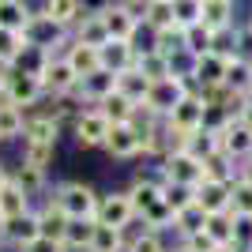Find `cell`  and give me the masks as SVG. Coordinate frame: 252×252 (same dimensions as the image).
I'll return each mask as SVG.
<instances>
[{"mask_svg":"<svg viewBox=\"0 0 252 252\" xmlns=\"http://www.w3.org/2000/svg\"><path fill=\"white\" fill-rule=\"evenodd\" d=\"M94 226L98 219H72L68 222V230H64V245L68 249H91V237H94Z\"/></svg>","mask_w":252,"mask_h":252,"instance_id":"d6a6232c","label":"cell"},{"mask_svg":"<svg viewBox=\"0 0 252 252\" xmlns=\"http://www.w3.org/2000/svg\"><path fill=\"white\" fill-rule=\"evenodd\" d=\"M233 249L252 252V215H233Z\"/></svg>","mask_w":252,"mask_h":252,"instance_id":"ee69618b","label":"cell"},{"mask_svg":"<svg viewBox=\"0 0 252 252\" xmlns=\"http://www.w3.org/2000/svg\"><path fill=\"white\" fill-rule=\"evenodd\" d=\"M215 42H219V34H211L203 23H196V27L185 31V53H189V57H203V53H211Z\"/></svg>","mask_w":252,"mask_h":252,"instance_id":"d590c367","label":"cell"},{"mask_svg":"<svg viewBox=\"0 0 252 252\" xmlns=\"http://www.w3.org/2000/svg\"><path fill=\"white\" fill-rule=\"evenodd\" d=\"M207 237L215 245H233V215L226 211V215H207Z\"/></svg>","mask_w":252,"mask_h":252,"instance_id":"f35d334b","label":"cell"},{"mask_svg":"<svg viewBox=\"0 0 252 252\" xmlns=\"http://www.w3.org/2000/svg\"><path fill=\"white\" fill-rule=\"evenodd\" d=\"M23 211H31V196L15 185V181H4L0 185V222L4 219H15V215H23Z\"/></svg>","mask_w":252,"mask_h":252,"instance_id":"44dd1931","label":"cell"},{"mask_svg":"<svg viewBox=\"0 0 252 252\" xmlns=\"http://www.w3.org/2000/svg\"><path fill=\"white\" fill-rule=\"evenodd\" d=\"M143 23H147L155 34L177 27V23H173V0H151L147 8H143Z\"/></svg>","mask_w":252,"mask_h":252,"instance_id":"1f68e13d","label":"cell"},{"mask_svg":"<svg viewBox=\"0 0 252 252\" xmlns=\"http://www.w3.org/2000/svg\"><path fill=\"white\" fill-rule=\"evenodd\" d=\"M181 249H185V252H215L219 245L207 237V230H200V233H189V237H181Z\"/></svg>","mask_w":252,"mask_h":252,"instance_id":"f6af8a7d","label":"cell"},{"mask_svg":"<svg viewBox=\"0 0 252 252\" xmlns=\"http://www.w3.org/2000/svg\"><path fill=\"white\" fill-rule=\"evenodd\" d=\"M0 94H4V68H0Z\"/></svg>","mask_w":252,"mask_h":252,"instance_id":"f5cc1de1","label":"cell"},{"mask_svg":"<svg viewBox=\"0 0 252 252\" xmlns=\"http://www.w3.org/2000/svg\"><path fill=\"white\" fill-rule=\"evenodd\" d=\"M53 203L68 215V219H94L98 211V192L83 181H64L61 189L53 192Z\"/></svg>","mask_w":252,"mask_h":252,"instance_id":"7a4b0ae2","label":"cell"},{"mask_svg":"<svg viewBox=\"0 0 252 252\" xmlns=\"http://www.w3.org/2000/svg\"><path fill=\"white\" fill-rule=\"evenodd\" d=\"M45 94V83L42 75H31V72H19V68H4V94L11 105H19V109H27V105H34L38 98Z\"/></svg>","mask_w":252,"mask_h":252,"instance_id":"3957f363","label":"cell"},{"mask_svg":"<svg viewBox=\"0 0 252 252\" xmlns=\"http://www.w3.org/2000/svg\"><path fill=\"white\" fill-rule=\"evenodd\" d=\"M230 57H237V53H219V49H211V53H203V57H192V68H189L185 75H192L200 91L226 87V68H230Z\"/></svg>","mask_w":252,"mask_h":252,"instance_id":"277c9868","label":"cell"},{"mask_svg":"<svg viewBox=\"0 0 252 252\" xmlns=\"http://www.w3.org/2000/svg\"><path fill=\"white\" fill-rule=\"evenodd\" d=\"M0 143H4V139H0Z\"/></svg>","mask_w":252,"mask_h":252,"instance_id":"9f6ffc18","label":"cell"},{"mask_svg":"<svg viewBox=\"0 0 252 252\" xmlns=\"http://www.w3.org/2000/svg\"><path fill=\"white\" fill-rule=\"evenodd\" d=\"M4 237H8V245H15V249L34 245L38 237H42L38 211H23V215H15V219H4Z\"/></svg>","mask_w":252,"mask_h":252,"instance_id":"7c38bea8","label":"cell"},{"mask_svg":"<svg viewBox=\"0 0 252 252\" xmlns=\"http://www.w3.org/2000/svg\"><path fill=\"white\" fill-rule=\"evenodd\" d=\"M117 91L125 98H132L136 105H143L147 102V94H151V79L139 68H132V72H125V75H117Z\"/></svg>","mask_w":252,"mask_h":252,"instance_id":"484cf974","label":"cell"},{"mask_svg":"<svg viewBox=\"0 0 252 252\" xmlns=\"http://www.w3.org/2000/svg\"><path fill=\"white\" fill-rule=\"evenodd\" d=\"M237 177H241V181H249V185H252V158H245V166H241V173H237Z\"/></svg>","mask_w":252,"mask_h":252,"instance_id":"7dc6e473","label":"cell"},{"mask_svg":"<svg viewBox=\"0 0 252 252\" xmlns=\"http://www.w3.org/2000/svg\"><path fill=\"white\" fill-rule=\"evenodd\" d=\"M42 83H45V94L68 98V94L79 91V75H75V68L64 57H49V64H45V72H42Z\"/></svg>","mask_w":252,"mask_h":252,"instance_id":"ba28073f","label":"cell"},{"mask_svg":"<svg viewBox=\"0 0 252 252\" xmlns=\"http://www.w3.org/2000/svg\"><path fill=\"white\" fill-rule=\"evenodd\" d=\"M200 19H203L200 0H173V23H177V31H189V27H196Z\"/></svg>","mask_w":252,"mask_h":252,"instance_id":"ab89813d","label":"cell"},{"mask_svg":"<svg viewBox=\"0 0 252 252\" xmlns=\"http://www.w3.org/2000/svg\"><path fill=\"white\" fill-rule=\"evenodd\" d=\"M38 222H42V237H49V241H64V230H68V222H72V219L49 200L42 211H38Z\"/></svg>","mask_w":252,"mask_h":252,"instance_id":"d4e9b609","label":"cell"},{"mask_svg":"<svg viewBox=\"0 0 252 252\" xmlns=\"http://www.w3.org/2000/svg\"><path fill=\"white\" fill-rule=\"evenodd\" d=\"M109 121L102 117V109H83V113L75 117V125H72V132H75V147H105V136H109Z\"/></svg>","mask_w":252,"mask_h":252,"instance_id":"8992f818","label":"cell"},{"mask_svg":"<svg viewBox=\"0 0 252 252\" xmlns=\"http://www.w3.org/2000/svg\"><path fill=\"white\" fill-rule=\"evenodd\" d=\"M203 27H207L211 34H222L233 27V0H211V4H203Z\"/></svg>","mask_w":252,"mask_h":252,"instance_id":"603a6c76","label":"cell"},{"mask_svg":"<svg viewBox=\"0 0 252 252\" xmlns=\"http://www.w3.org/2000/svg\"><path fill=\"white\" fill-rule=\"evenodd\" d=\"M23 49H27V38L19 31H0V68H11Z\"/></svg>","mask_w":252,"mask_h":252,"instance_id":"74e56055","label":"cell"},{"mask_svg":"<svg viewBox=\"0 0 252 252\" xmlns=\"http://www.w3.org/2000/svg\"><path fill=\"white\" fill-rule=\"evenodd\" d=\"M162 200L177 215V211H185L189 203H196V189H189V185H166V189H162Z\"/></svg>","mask_w":252,"mask_h":252,"instance_id":"b9f144b4","label":"cell"},{"mask_svg":"<svg viewBox=\"0 0 252 252\" xmlns=\"http://www.w3.org/2000/svg\"><path fill=\"white\" fill-rule=\"evenodd\" d=\"M219 151L230 158V162L233 158H252V128L245 125L241 117H233L230 125L219 132Z\"/></svg>","mask_w":252,"mask_h":252,"instance_id":"30bf717a","label":"cell"},{"mask_svg":"<svg viewBox=\"0 0 252 252\" xmlns=\"http://www.w3.org/2000/svg\"><path fill=\"white\" fill-rule=\"evenodd\" d=\"M230 196H233V181L207 177L200 189H196V203H200L207 215H226V211H230Z\"/></svg>","mask_w":252,"mask_h":252,"instance_id":"5bb4252c","label":"cell"},{"mask_svg":"<svg viewBox=\"0 0 252 252\" xmlns=\"http://www.w3.org/2000/svg\"><path fill=\"white\" fill-rule=\"evenodd\" d=\"M75 42L94 45V49H102V45L109 42V31H105L102 11H83V19L75 23Z\"/></svg>","mask_w":252,"mask_h":252,"instance_id":"ac0fdd59","label":"cell"},{"mask_svg":"<svg viewBox=\"0 0 252 252\" xmlns=\"http://www.w3.org/2000/svg\"><path fill=\"white\" fill-rule=\"evenodd\" d=\"M11 181H15V185H19V189L27 192V196H34V192H42V189H45V169L19 162V166L11 169Z\"/></svg>","mask_w":252,"mask_h":252,"instance_id":"8d00e7d4","label":"cell"},{"mask_svg":"<svg viewBox=\"0 0 252 252\" xmlns=\"http://www.w3.org/2000/svg\"><path fill=\"white\" fill-rule=\"evenodd\" d=\"M125 4H128V8H147L151 0H125Z\"/></svg>","mask_w":252,"mask_h":252,"instance_id":"c3c4849f","label":"cell"},{"mask_svg":"<svg viewBox=\"0 0 252 252\" xmlns=\"http://www.w3.org/2000/svg\"><path fill=\"white\" fill-rule=\"evenodd\" d=\"M23 38H27V45H34V49L53 53L57 45L64 42V27H57V23H53L45 11H34L31 23L23 27Z\"/></svg>","mask_w":252,"mask_h":252,"instance_id":"9c48e42d","label":"cell"},{"mask_svg":"<svg viewBox=\"0 0 252 252\" xmlns=\"http://www.w3.org/2000/svg\"><path fill=\"white\" fill-rule=\"evenodd\" d=\"M57 136H61V125L49 113L27 117V125H23V143H57Z\"/></svg>","mask_w":252,"mask_h":252,"instance_id":"d6986e66","label":"cell"},{"mask_svg":"<svg viewBox=\"0 0 252 252\" xmlns=\"http://www.w3.org/2000/svg\"><path fill=\"white\" fill-rule=\"evenodd\" d=\"M162 169H166V181H169V185H189V189H200L203 181H207L203 162H200V158H192L189 151H173V155L162 162Z\"/></svg>","mask_w":252,"mask_h":252,"instance_id":"5b68a950","label":"cell"},{"mask_svg":"<svg viewBox=\"0 0 252 252\" xmlns=\"http://www.w3.org/2000/svg\"><path fill=\"white\" fill-rule=\"evenodd\" d=\"M185 94H200L196 79H192V75H166V79L151 83V94H147V102L139 105V109H151L155 117L166 121V117L173 113V105H177Z\"/></svg>","mask_w":252,"mask_h":252,"instance_id":"6da1fadb","label":"cell"},{"mask_svg":"<svg viewBox=\"0 0 252 252\" xmlns=\"http://www.w3.org/2000/svg\"><path fill=\"white\" fill-rule=\"evenodd\" d=\"M102 19H105V31H109V38H117V42H132L139 31V15L128 4H105L102 8Z\"/></svg>","mask_w":252,"mask_h":252,"instance_id":"8fae6325","label":"cell"},{"mask_svg":"<svg viewBox=\"0 0 252 252\" xmlns=\"http://www.w3.org/2000/svg\"><path fill=\"white\" fill-rule=\"evenodd\" d=\"M19 252H68V245L64 241H49V237H38L34 245H27V249H19Z\"/></svg>","mask_w":252,"mask_h":252,"instance_id":"bcb514c9","label":"cell"},{"mask_svg":"<svg viewBox=\"0 0 252 252\" xmlns=\"http://www.w3.org/2000/svg\"><path fill=\"white\" fill-rule=\"evenodd\" d=\"M34 11L27 8V0H0V31H19L31 23Z\"/></svg>","mask_w":252,"mask_h":252,"instance_id":"4316f807","label":"cell"},{"mask_svg":"<svg viewBox=\"0 0 252 252\" xmlns=\"http://www.w3.org/2000/svg\"><path fill=\"white\" fill-rule=\"evenodd\" d=\"M11 177V173H8V169H4V166H0V185H4V181H8Z\"/></svg>","mask_w":252,"mask_h":252,"instance_id":"f907efd6","label":"cell"},{"mask_svg":"<svg viewBox=\"0 0 252 252\" xmlns=\"http://www.w3.org/2000/svg\"><path fill=\"white\" fill-rule=\"evenodd\" d=\"M181 151H189L192 158L207 162L211 155H219V136H215V132H207V128H200V132H192V136L185 139V147H181Z\"/></svg>","mask_w":252,"mask_h":252,"instance_id":"836d02e7","label":"cell"},{"mask_svg":"<svg viewBox=\"0 0 252 252\" xmlns=\"http://www.w3.org/2000/svg\"><path fill=\"white\" fill-rule=\"evenodd\" d=\"M200 4H211V0H200Z\"/></svg>","mask_w":252,"mask_h":252,"instance_id":"11a10c76","label":"cell"},{"mask_svg":"<svg viewBox=\"0 0 252 252\" xmlns=\"http://www.w3.org/2000/svg\"><path fill=\"white\" fill-rule=\"evenodd\" d=\"M203 226H207V211H203L200 203H189L185 211H177V215H173V230H177L181 237H189V233H200Z\"/></svg>","mask_w":252,"mask_h":252,"instance_id":"4dcf8cb0","label":"cell"},{"mask_svg":"<svg viewBox=\"0 0 252 252\" xmlns=\"http://www.w3.org/2000/svg\"><path fill=\"white\" fill-rule=\"evenodd\" d=\"M128 200H132V211H136V219H139L147 207H155V203L162 200V189H158V185H151V181H139V177H136V185L128 189Z\"/></svg>","mask_w":252,"mask_h":252,"instance_id":"e575fe53","label":"cell"},{"mask_svg":"<svg viewBox=\"0 0 252 252\" xmlns=\"http://www.w3.org/2000/svg\"><path fill=\"white\" fill-rule=\"evenodd\" d=\"M42 11L49 15L53 23H57V27H64V31H68V27H75V23L83 19V4H79V0H45Z\"/></svg>","mask_w":252,"mask_h":252,"instance_id":"cb8c5ba5","label":"cell"},{"mask_svg":"<svg viewBox=\"0 0 252 252\" xmlns=\"http://www.w3.org/2000/svg\"><path fill=\"white\" fill-rule=\"evenodd\" d=\"M230 215H252V185L249 181H233V196H230Z\"/></svg>","mask_w":252,"mask_h":252,"instance_id":"7bdbcfd3","label":"cell"},{"mask_svg":"<svg viewBox=\"0 0 252 252\" xmlns=\"http://www.w3.org/2000/svg\"><path fill=\"white\" fill-rule=\"evenodd\" d=\"M98 109H102V117L109 121V125H132V121H136V113H139V105L132 102V98H125L121 91H113L109 98H102V102H98Z\"/></svg>","mask_w":252,"mask_h":252,"instance_id":"e0dca14e","label":"cell"},{"mask_svg":"<svg viewBox=\"0 0 252 252\" xmlns=\"http://www.w3.org/2000/svg\"><path fill=\"white\" fill-rule=\"evenodd\" d=\"M136 68H139L143 75H147L151 83H158V79H166V75H177V72H173V61H166V57H162V53H155V49L139 53Z\"/></svg>","mask_w":252,"mask_h":252,"instance_id":"f1b7e54d","label":"cell"},{"mask_svg":"<svg viewBox=\"0 0 252 252\" xmlns=\"http://www.w3.org/2000/svg\"><path fill=\"white\" fill-rule=\"evenodd\" d=\"M113 91H117V75L102 68V72H94V75H87V79H79V91H75V94H83L87 102H94V105H98L102 98L113 94Z\"/></svg>","mask_w":252,"mask_h":252,"instance_id":"ffe728a7","label":"cell"},{"mask_svg":"<svg viewBox=\"0 0 252 252\" xmlns=\"http://www.w3.org/2000/svg\"><path fill=\"white\" fill-rule=\"evenodd\" d=\"M169 252H185V249H169Z\"/></svg>","mask_w":252,"mask_h":252,"instance_id":"db71d44e","label":"cell"},{"mask_svg":"<svg viewBox=\"0 0 252 252\" xmlns=\"http://www.w3.org/2000/svg\"><path fill=\"white\" fill-rule=\"evenodd\" d=\"M64 61L75 68V75H79V79H87V75L102 72V53H98L94 45H83V42H72V45H68Z\"/></svg>","mask_w":252,"mask_h":252,"instance_id":"9a60e30c","label":"cell"},{"mask_svg":"<svg viewBox=\"0 0 252 252\" xmlns=\"http://www.w3.org/2000/svg\"><path fill=\"white\" fill-rule=\"evenodd\" d=\"M23 125H27L23 109L11 105L8 98H0V139H23Z\"/></svg>","mask_w":252,"mask_h":252,"instance_id":"83f0119b","label":"cell"},{"mask_svg":"<svg viewBox=\"0 0 252 252\" xmlns=\"http://www.w3.org/2000/svg\"><path fill=\"white\" fill-rule=\"evenodd\" d=\"M226 87H230L237 98L252 94V61L245 57H230V68H226Z\"/></svg>","mask_w":252,"mask_h":252,"instance_id":"7402d4cb","label":"cell"},{"mask_svg":"<svg viewBox=\"0 0 252 252\" xmlns=\"http://www.w3.org/2000/svg\"><path fill=\"white\" fill-rule=\"evenodd\" d=\"M4 241H8V237H4V222H0V245H4Z\"/></svg>","mask_w":252,"mask_h":252,"instance_id":"816d5d0a","label":"cell"},{"mask_svg":"<svg viewBox=\"0 0 252 252\" xmlns=\"http://www.w3.org/2000/svg\"><path fill=\"white\" fill-rule=\"evenodd\" d=\"M94 219L102 226H117V230H128L136 222V211H132V200L128 192H109V196H98V211Z\"/></svg>","mask_w":252,"mask_h":252,"instance_id":"52a82bcc","label":"cell"},{"mask_svg":"<svg viewBox=\"0 0 252 252\" xmlns=\"http://www.w3.org/2000/svg\"><path fill=\"white\" fill-rule=\"evenodd\" d=\"M136 226H139L136 233L125 230V252H169L162 241V230H151L143 219H136Z\"/></svg>","mask_w":252,"mask_h":252,"instance_id":"2e32d148","label":"cell"},{"mask_svg":"<svg viewBox=\"0 0 252 252\" xmlns=\"http://www.w3.org/2000/svg\"><path fill=\"white\" fill-rule=\"evenodd\" d=\"M98 53H102V68H105V72H113V75L132 72L136 61H139V49H136V45H132V42H117V38H109Z\"/></svg>","mask_w":252,"mask_h":252,"instance_id":"4fadbf2b","label":"cell"},{"mask_svg":"<svg viewBox=\"0 0 252 252\" xmlns=\"http://www.w3.org/2000/svg\"><path fill=\"white\" fill-rule=\"evenodd\" d=\"M53 155H57V143H23V162H27V166L49 169Z\"/></svg>","mask_w":252,"mask_h":252,"instance_id":"60d3db41","label":"cell"},{"mask_svg":"<svg viewBox=\"0 0 252 252\" xmlns=\"http://www.w3.org/2000/svg\"><path fill=\"white\" fill-rule=\"evenodd\" d=\"M87 252H125V230H117V226H102V222H98Z\"/></svg>","mask_w":252,"mask_h":252,"instance_id":"f546056e","label":"cell"},{"mask_svg":"<svg viewBox=\"0 0 252 252\" xmlns=\"http://www.w3.org/2000/svg\"><path fill=\"white\" fill-rule=\"evenodd\" d=\"M215 252H237V249H233V245H219Z\"/></svg>","mask_w":252,"mask_h":252,"instance_id":"681fc988","label":"cell"}]
</instances>
